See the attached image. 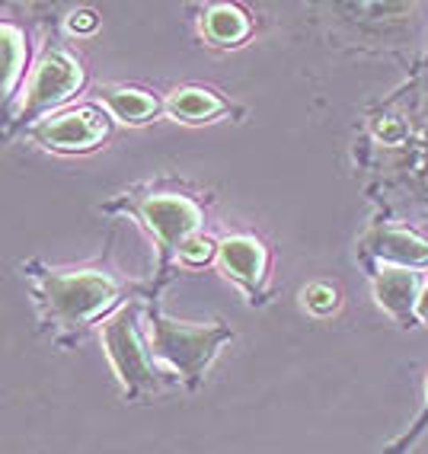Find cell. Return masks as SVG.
Wrapping results in <instances>:
<instances>
[{"mask_svg": "<svg viewBox=\"0 0 428 454\" xmlns=\"http://www.w3.org/2000/svg\"><path fill=\"white\" fill-rule=\"evenodd\" d=\"M97 26H99V17L93 13V10H74L71 17H67V29H71V33H77V35L93 33Z\"/></svg>", "mask_w": 428, "mask_h": 454, "instance_id": "obj_17", "label": "cell"}, {"mask_svg": "<svg viewBox=\"0 0 428 454\" xmlns=\"http://www.w3.org/2000/svg\"><path fill=\"white\" fill-rule=\"evenodd\" d=\"M425 432H428V381H425V400H422L419 416L412 419V426L403 432V435H400L396 442H390V445L384 448V454H409L412 448H416L422 442V438H425Z\"/></svg>", "mask_w": 428, "mask_h": 454, "instance_id": "obj_15", "label": "cell"}, {"mask_svg": "<svg viewBox=\"0 0 428 454\" xmlns=\"http://www.w3.org/2000/svg\"><path fill=\"white\" fill-rule=\"evenodd\" d=\"M147 298V317L144 333L151 342V352L167 372L176 374V381L195 394L208 378L211 365L218 362L221 349L234 340L237 333L224 320H211V324H189L176 317L163 314L160 304V285H151Z\"/></svg>", "mask_w": 428, "mask_h": 454, "instance_id": "obj_2", "label": "cell"}, {"mask_svg": "<svg viewBox=\"0 0 428 454\" xmlns=\"http://www.w3.org/2000/svg\"><path fill=\"white\" fill-rule=\"evenodd\" d=\"M0 42H4V99L7 109H17V93L19 83L26 87V61H29V45H26V33L17 23H0Z\"/></svg>", "mask_w": 428, "mask_h": 454, "instance_id": "obj_13", "label": "cell"}, {"mask_svg": "<svg viewBox=\"0 0 428 454\" xmlns=\"http://www.w3.org/2000/svg\"><path fill=\"white\" fill-rule=\"evenodd\" d=\"M23 135L33 145L55 151V154H87V151H97L113 135V125H109L105 109L77 106V109H65V113L42 119L33 129H26Z\"/></svg>", "mask_w": 428, "mask_h": 454, "instance_id": "obj_6", "label": "cell"}, {"mask_svg": "<svg viewBox=\"0 0 428 454\" xmlns=\"http://www.w3.org/2000/svg\"><path fill=\"white\" fill-rule=\"evenodd\" d=\"M163 113L170 115V119H176V122L202 125V122H214V119H221L227 113H234V106H230V99L221 97V93H214V90L186 83V87H176L167 93Z\"/></svg>", "mask_w": 428, "mask_h": 454, "instance_id": "obj_10", "label": "cell"}, {"mask_svg": "<svg viewBox=\"0 0 428 454\" xmlns=\"http://www.w3.org/2000/svg\"><path fill=\"white\" fill-rule=\"evenodd\" d=\"M23 276L39 308V320L49 326L51 340L61 349L81 342L89 326L103 324L119 308H125L131 292H147L103 266L49 269L33 260L23 262Z\"/></svg>", "mask_w": 428, "mask_h": 454, "instance_id": "obj_1", "label": "cell"}, {"mask_svg": "<svg viewBox=\"0 0 428 454\" xmlns=\"http://www.w3.org/2000/svg\"><path fill=\"white\" fill-rule=\"evenodd\" d=\"M218 269L246 294L253 308L272 301L268 292V247L253 234H230L218 240Z\"/></svg>", "mask_w": 428, "mask_h": 454, "instance_id": "obj_7", "label": "cell"}, {"mask_svg": "<svg viewBox=\"0 0 428 454\" xmlns=\"http://www.w3.org/2000/svg\"><path fill=\"white\" fill-rule=\"evenodd\" d=\"M362 250L384 266H428V240L400 224H371V231L362 237Z\"/></svg>", "mask_w": 428, "mask_h": 454, "instance_id": "obj_9", "label": "cell"}, {"mask_svg": "<svg viewBox=\"0 0 428 454\" xmlns=\"http://www.w3.org/2000/svg\"><path fill=\"white\" fill-rule=\"evenodd\" d=\"M211 260H218V244L202 234H192L186 244H183V250H179L176 262H183V266H205V262H211Z\"/></svg>", "mask_w": 428, "mask_h": 454, "instance_id": "obj_16", "label": "cell"}, {"mask_svg": "<svg viewBox=\"0 0 428 454\" xmlns=\"http://www.w3.org/2000/svg\"><path fill=\"white\" fill-rule=\"evenodd\" d=\"M97 99L105 106V113L125 125H144L163 113V99L141 87H99Z\"/></svg>", "mask_w": 428, "mask_h": 454, "instance_id": "obj_11", "label": "cell"}, {"mask_svg": "<svg viewBox=\"0 0 428 454\" xmlns=\"http://www.w3.org/2000/svg\"><path fill=\"white\" fill-rule=\"evenodd\" d=\"M422 272L419 269H403V266H371V292L377 308H384L403 330L419 326L416 317V304L422 294Z\"/></svg>", "mask_w": 428, "mask_h": 454, "instance_id": "obj_8", "label": "cell"}, {"mask_svg": "<svg viewBox=\"0 0 428 454\" xmlns=\"http://www.w3.org/2000/svg\"><path fill=\"white\" fill-rule=\"evenodd\" d=\"M87 81L81 61L67 49L65 42H45L39 61H35L33 74L23 87V99H19V109L7 119V138L19 129H33L35 122L49 119L51 109H58L61 103L77 93Z\"/></svg>", "mask_w": 428, "mask_h": 454, "instance_id": "obj_5", "label": "cell"}, {"mask_svg": "<svg viewBox=\"0 0 428 454\" xmlns=\"http://www.w3.org/2000/svg\"><path fill=\"white\" fill-rule=\"evenodd\" d=\"M99 340H103V352L128 403H141V400L179 384L176 374L167 372L151 352L144 324H141V301H128L109 320H103Z\"/></svg>", "mask_w": 428, "mask_h": 454, "instance_id": "obj_3", "label": "cell"}, {"mask_svg": "<svg viewBox=\"0 0 428 454\" xmlns=\"http://www.w3.org/2000/svg\"><path fill=\"white\" fill-rule=\"evenodd\" d=\"M202 35L208 39V45L237 49L253 35V20L237 4H211L202 17Z\"/></svg>", "mask_w": 428, "mask_h": 454, "instance_id": "obj_12", "label": "cell"}, {"mask_svg": "<svg viewBox=\"0 0 428 454\" xmlns=\"http://www.w3.org/2000/svg\"><path fill=\"white\" fill-rule=\"evenodd\" d=\"M105 215H128L157 244V285H167L173 276V260H179V250L189 237L202 227V202L195 195L183 192H125L115 202L103 205Z\"/></svg>", "mask_w": 428, "mask_h": 454, "instance_id": "obj_4", "label": "cell"}, {"mask_svg": "<svg viewBox=\"0 0 428 454\" xmlns=\"http://www.w3.org/2000/svg\"><path fill=\"white\" fill-rule=\"evenodd\" d=\"M300 298H304V308H307L314 317H330V314H336V308H339V288H332L330 282L307 285V288L300 292Z\"/></svg>", "mask_w": 428, "mask_h": 454, "instance_id": "obj_14", "label": "cell"}, {"mask_svg": "<svg viewBox=\"0 0 428 454\" xmlns=\"http://www.w3.org/2000/svg\"><path fill=\"white\" fill-rule=\"evenodd\" d=\"M416 317H419V324H428V282L419 294V304H416Z\"/></svg>", "mask_w": 428, "mask_h": 454, "instance_id": "obj_18", "label": "cell"}]
</instances>
